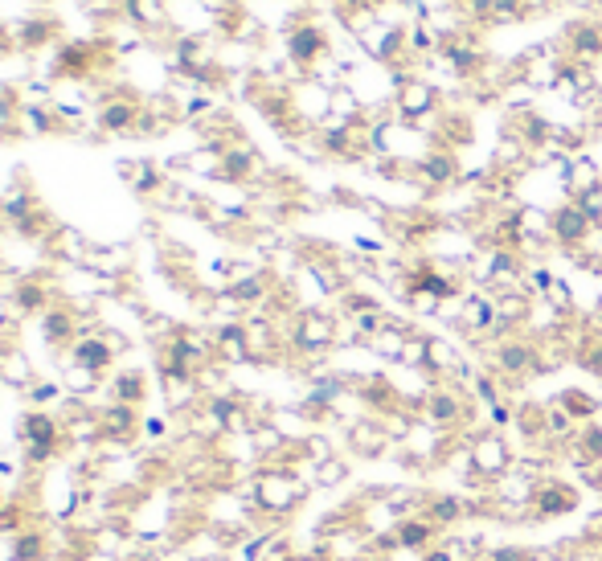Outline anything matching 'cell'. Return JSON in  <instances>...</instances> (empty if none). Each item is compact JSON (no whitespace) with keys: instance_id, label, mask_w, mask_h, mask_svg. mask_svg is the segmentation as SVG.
<instances>
[{"instance_id":"obj_7","label":"cell","mask_w":602,"mask_h":561,"mask_svg":"<svg viewBox=\"0 0 602 561\" xmlns=\"http://www.w3.org/2000/svg\"><path fill=\"white\" fill-rule=\"evenodd\" d=\"M99 385H103V377H99L95 369L78 365V361H70L66 373H62V390H66V398H91Z\"/></svg>"},{"instance_id":"obj_19","label":"cell","mask_w":602,"mask_h":561,"mask_svg":"<svg viewBox=\"0 0 602 561\" xmlns=\"http://www.w3.org/2000/svg\"><path fill=\"white\" fill-rule=\"evenodd\" d=\"M426 177L430 181H447L451 177V160H443V156L439 160H426Z\"/></svg>"},{"instance_id":"obj_15","label":"cell","mask_w":602,"mask_h":561,"mask_svg":"<svg viewBox=\"0 0 602 561\" xmlns=\"http://www.w3.org/2000/svg\"><path fill=\"white\" fill-rule=\"evenodd\" d=\"M344 476H349V467H344L340 459H328V463L316 467V484H320V488H332V484H340Z\"/></svg>"},{"instance_id":"obj_21","label":"cell","mask_w":602,"mask_h":561,"mask_svg":"<svg viewBox=\"0 0 602 561\" xmlns=\"http://www.w3.org/2000/svg\"><path fill=\"white\" fill-rule=\"evenodd\" d=\"M13 504H17V500H9V492H5V488H0V512H9Z\"/></svg>"},{"instance_id":"obj_18","label":"cell","mask_w":602,"mask_h":561,"mask_svg":"<svg viewBox=\"0 0 602 561\" xmlns=\"http://www.w3.org/2000/svg\"><path fill=\"white\" fill-rule=\"evenodd\" d=\"M426 533H430L426 525H402V529H398V541H402V545H422Z\"/></svg>"},{"instance_id":"obj_6","label":"cell","mask_w":602,"mask_h":561,"mask_svg":"<svg viewBox=\"0 0 602 561\" xmlns=\"http://www.w3.org/2000/svg\"><path fill=\"white\" fill-rule=\"evenodd\" d=\"M0 381L13 385V390H29V385L37 381L33 365H29V357L21 349H5V353H0Z\"/></svg>"},{"instance_id":"obj_9","label":"cell","mask_w":602,"mask_h":561,"mask_svg":"<svg viewBox=\"0 0 602 561\" xmlns=\"http://www.w3.org/2000/svg\"><path fill=\"white\" fill-rule=\"evenodd\" d=\"M430 107H435V91H430L426 82H406V86H402V115H406V119H418V115H426Z\"/></svg>"},{"instance_id":"obj_3","label":"cell","mask_w":602,"mask_h":561,"mask_svg":"<svg viewBox=\"0 0 602 561\" xmlns=\"http://www.w3.org/2000/svg\"><path fill=\"white\" fill-rule=\"evenodd\" d=\"M332 340H336V324H332L328 316H320V312H308L304 320H299V332H295V344H299V349L320 353V349H328Z\"/></svg>"},{"instance_id":"obj_11","label":"cell","mask_w":602,"mask_h":561,"mask_svg":"<svg viewBox=\"0 0 602 561\" xmlns=\"http://www.w3.org/2000/svg\"><path fill=\"white\" fill-rule=\"evenodd\" d=\"M586 226H590V218L574 205V209H562L553 218V230H557V238H566V242H578L582 234H586Z\"/></svg>"},{"instance_id":"obj_8","label":"cell","mask_w":602,"mask_h":561,"mask_svg":"<svg viewBox=\"0 0 602 561\" xmlns=\"http://www.w3.org/2000/svg\"><path fill=\"white\" fill-rule=\"evenodd\" d=\"M471 467L484 471V476H500V471L508 467V451L500 439H480L476 451H471Z\"/></svg>"},{"instance_id":"obj_20","label":"cell","mask_w":602,"mask_h":561,"mask_svg":"<svg viewBox=\"0 0 602 561\" xmlns=\"http://www.w3.org/2000/svg\"><path fill=\"white\" fill-rule=\"evenodd\" d=\"M13 328V312H9V304H5V299H0V336H5Z\"/></svg>"},{"instance_id":"obj_14","label":"cell","mask_w":602,"mask_h":561,"mask_svg":"<svg viewBox=\"0 0 602 561\" xmlns=\"http://www.w3.org/2000/svg\"><path fill=\"white\" fill-rule=\"evenodd\" d=\"M140 435L160 447V443H168V435H172V422H168V418H140Z\"/></svg>"},{"instance_id":"obj_2","label":"cell","mask_w":602,"mask_h":561,"mask_svg":"<svg viewBox=\"0 0 602 561\" xmlns=\"http://www.w3.org/2000/svg\"><path fill=\"white\" fill-rule=\"evenodd\" d=\"M308 484H299L291 467H263L254 476V508H263L271 516H287L299 500H304Z\"/></svg>"},{"instance_id":"obj_17","label":"cell","mask_w":602,"mask_h":561,"mask_svg":"<svg viewBox=\"0 0 602 561\" xmlns=\"http://www.w3.org/2000/svg\"><path fill=\"white\" fill-rule=\"evenodd\" d=\"M578 209H582V213H586V218H590V222H602V185H598V189H594V193H586V197H582V205H578Z\"/></svg>"},{"instance_id":"obj_12","label":"cell","mask_w":602,"mask_h":561,"mask_svg":"<svg viewBox=\"0 0 602 561\" xmlns=\"http://www.w3.org/2000/svg\"><path fill=\"white\" fill-rule=\"evenodd\" d=\"M123 9H127V17H132L136 25H160L164 21V5L160 0H123Z\"/></svg>"},{"instance_id":"obj_1","label":"cell","mask_w":602,"mask_h":561,"mask_svg":"<svg viewBox=\"0 0 602 561\" xmlns=\"http://www.w3.org/2000/svg\"><path fill=\"white\" fill-rule=\"evenodd\" d=\"M17 435H21V451H25V467L41 471L46 463H54L62 451H66V430H62V418L50 414V410H25L21 422H17Z\"/></svg>"},{"instance_id":"obj_5","label":"cell","mask_w":602,"mask_h":561,"mask_svg":"<svg viewBox=\"0 0 602 561\" xmlns=\"http://www.w3.org/2000/svg\"><path fill=\"white\" fill-rule=\"evenodd\" d=\"M140 103L132 99H115L99 111V123H103V132H136V119H140Z\"/></svg>"},{"instance_id":"obj_10","label":"cell","mask_w":602,"mask_h":561,"mask_svg":"<svg viewBox=\"0 0 602 561\" xmlns=\"http://www.w3.org/2000/svg\"><path fill=\"white\" fill-rule=\"evenodd\" d=\"M320 54H324L320 29H299V33H291V58H295V62H312V58H320Z\"/></svg>"},{"instance_id":"obj_13","label":"cell","mask_w":602,"mask_h":561,"mask_svg":"<svg viewBox=\"0 0 602 561\" xmlns=\"http://www.w3.org/2000/svg\"><path fill=\"white\" fill-rule=\"evenodd\" d=\"M66 390H62V381H33L29 390H25V398H29V406L33 410H46L50 402H58Z\"/></svg>"},{"instance_id":"obj_4","label":"cell","mask_w":602,"mask_h":561,"mask_svg":"<svg viewBox=\"0 0 602 561\" xmlns=\"http://www.w3.org/2000/svg\"><path fill=\"white\" fill-rule=\"evenodd\" d=\"M144 398H148V377L140 369H119L111 377V402H123V406L140 410Z\"/></svg>"},{"instance_id":"obj_16","label":"cell","mask_w":602,"mask_h":561,"mask_svg":"<svg viewBox=\"0 0 602 561\" xmlns=\"http://www.w3.org/2000/svg\"><path fill=\"white\" fill-rule=\"evenodd\" d=\"M574 50H578L582 58H594V54L602 50V41H598V33H594V29H582V33H578V41H574Z\"/></svg>"}]
</instances>
